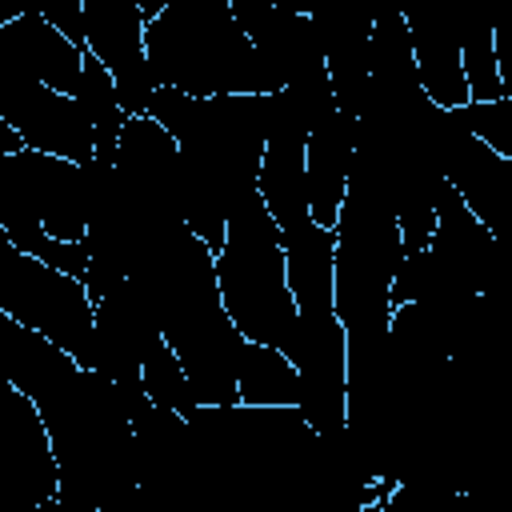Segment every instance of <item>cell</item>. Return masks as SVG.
Instances as JSON below:
<instances>
[{
	"label": "cell",
	"instance_id": "3",
	"mask_svg": "<svg viewBox=\"0 0 512 512\" xmlns=\"http://www.w3.org/2000/svg\"><path fill=\"white\" fill-rule=\"evenodd\" d=\"M0 316L40 332L68 356L88 360L96 336V300L84 280L48 268L20 248H12L0 232Z\"/></svg>",
	"mask_w": 512,
	"mask_h": 512
},
{
	"label": "cell",
	"instance_id": "12",
	"mask_svg": "<svg viewBox=\"0 0 512 512\" xmlns=\"http://www.w3.org/2000/svg\"><path fill=\"white\" fill-rule=\"evenodd\" d=\"M288 292L300 316H336V232L312 216L280 228Z\"/></svg>",
	"mask_w": 512,
	"mask_h": 512
},
{
	"label": "cell",
	"instance_id": "15",
	"mask_svg": "<svg viewBox=\"0 0 512 512\" xmlns=\"http://www.w3.org/2000/svg\"><path fill=\"white\" fill-rule=\"evenodd\" d=\"M144 396H148L156 408H168V412H176V416H184V420L200 408L196 388H192V380H188L180 356L168 348V340H164L156 352L144 356Z\"/></svg>",
	"mask_w": 512,
	"mask_h": 512
},
{
	"label": "cell",
	"instance_id": "9",
	"mask_svg": "<svg viewBox=\"0 0 512 512\" xmlns=\"http://www.w3.org/2000/svg\"><path fill=\"white\" fill-rule=\"evenodd\" d=\"M84 60L88 52L56 32L40 8H24L0 24V80H36L72 96Z\"/></svg>",
	"mask_w": 512,
	"mask_h": 512
},
{
	"label": "cell",
	"instance_id": "11",
	"mask_svg": "<svg viewBox=\"0 0 512 512\" xmlns=\"http://www.w3.org/2000/svg\"><path fill=\"white\" fill-rule=\"evenodd\" d=\"M0 372H4V384L24 392L32 404H44L60 396L84 368L76 356H68L40 332L0 316Z\"/></svg>",
	"mask_w": 512,
	"mask_h": 512
},
{
	"label": "cell",
	"instance_id": "4",
	"mask_svg": "<svg viewBox=\"0 0 512 512\" xmlns=\"http://www.w3.org/2000/svg\"><path fill=\"white\" fill-rule=\"evenodd\" d=\"M92 216L96 184L88 168L32 148L0 160V228L40 224L56 240L84 244Z\"/></svg>",
	"mask_w": 512,
	"mask_h": 512
},
{
	"label": "cell",
	"instance_id": "2",
	"mask_svg": "<svg viewBox=\"0 0 512 512\" xmlns=\"http://www.w3.org/2000/svg\"><path fill=\"white\" fill-rule=\"evenodd\" d=\"M216 284L224 312L248 344L284 348L292 340L300 308L288 292L280 224L272 220L260 192L228 220V236L216 252Z\"/></svg>",
	"mask_w": 512,
	"mask_h": 512
},
{
	"label": "cell",
	"instance_id": "7",
	"mask_svg": "<svg viewBox=\"0 0 512 512\" xmlns=\"http://www.w3.org/2000/svg\"><path fill=\"white\" fill-rule=\"evenodd\" d=\"M0 120L12 124L32 152H48L88 168L96 160V132L80 104L36 80H0Z\"/></svg>",
	"mask_w": 512,
	"mask_h": 512
},
{
	"label": "cell",
	"instance_id": "21",
	"mask_svg": "<svg viewBox=\"0 0 512 512\" xmlns=\"http://www.w3.org/2000/svg\"><path fill=\"white\" fill-rule=\"evenodd\" d=\"M496 64H500V80H504V92L512 96V16L496 24Z\"/></svg>",
	"mask_w": 512,
	"mask_h": 512
},
{
	"label": "cell",
	"instance_id": "19",
	"mask_svg": "<svg viewBox=\"0 0 512 512\" xmlns=\"http://www.w3.org/2000/svg\"><path fill=\"white\" fill-rule=\"evenodd\" d=\"M460 124L480 140L488 144L496 156L512 160V96L504 100H492V104H468L456 112Z\"/></svg>",
	"mask_w": 512,
	"mask_h": 512
},
{
	"label": "cell",
	"instance_id": "5",
	"mask_svg": "<svg viewBox=\"0 0 512 512\" xmlns=\"http://www.w3.org/2000/svg\"><path fill=\"white\" fill-rule=\"evenodd\" d=\"M300 372L296 412L316 436L348 432V332L336 316H300L280 348Z\"/></svg>",
	"mask_w": 512,
	"mask_h": 512
},
{
	"label": "cell",
	"instance_id": "17",
	"mask_svg": "<svg viewBox=\"0 0 512 512\" xmlns=\"http://www.w3.org/2000/svg\"><path fill=\"white\" fill-rule=\"evenodd\" d=\"M0 232H4V240H8L12 248H20L24 256H32V260H40V264H48V268H60V272H68V276H76V280L88 276V244L56 240V236H48L40 224H8V228H0Z\"/></svg>",
	"mask_w": 512,
	"mask_h": 512
},
{
	"label": "cell",
	"instance_id": "14",
	"mask_svg": "<svg viewBox=\"0 0 512 512\" xmlns=\"http://www.w3.org/2000/svg\"><path fill=\"white\" fill-rule=\"evenodd\" d=\"M236 400L248 408H296L300 404V372L272 344H248L240 356Z\"/></svg>",
	"mask_w": 512,
	"mask_h": 512
},
{
	"label": "cell",
	"instance_id": "18",
	"mask_svg": "<svg viewBox=\"0 0 512 512\" xmlns=\"http://www.w3.org/2000/svg\"><path fill=\"white\" fill-rule=\"evenodd\" d=\"M360 512H460V492L448 484H392Z\"/></svg>",
	"mask_w": 512,
	"mask_h": 512
},
{
	"label": "cell",
	"instance_id": "20",
	"mask_svg": "<svg viewBox=\"0 0 512 512\" xmlns=\"http://www.w3.org/2000/svg\"><path fill=\"white\" fill-rule=\"evenodd\" d=\"M44 12V20L56 28V32H64L72 44H80L84 48V0H64V4H44L40 8ZM88 52V48H84Z\"/></svg>",
	"mask_w": 512,
	"mask_h": 512
},
{
	"label": "cell",
	"instance_id": "10",
	"mask_svg": "<svg viewBox=\"0 0 512 512\" xmlns=\"http://www.w3.org/2000/svg\"><path fill=\"white\" fill-rule=\"evenodd\" d=\"M356 148H360V120L348 112L328 116L312 136H308V212L320 228L336 232L340 208L348 200L352 168H356Z\"/></svg>",
	"mask_w": 512,
	"mask_h": 512
},
{
	"label": "cell",
	"instance_id": "6",
	"mask_svg": "<svg viewBox=\"0 0 512 512\" xmlns=\"http://www.w3.org/2000/svg\"><path fill=\"white\" fill-rule=\"evenodd\" d=\"M148 20L136 0H84V48L116 80L128 116H148L156 72L148 60Z\"/></svg>",
	"mask_w": 512,
	"mask_h": 512
},
{
	"label": "cell",
	"instance_id": "8",
	"mask_svg": "<svg viewBox=\"0 0 512 512\" xmlns=\"http://www.w3.org/2000/svg\"><path fill=\"white\" fill-rule=\"evenodd\" d=\"M408 36H412V56H416V76L424 96L440 112H460L472 104L468 76H464V52L460 40L476 24H488L472 8H404Z\"/></svg>",
	"mask_w": 512,
	"mask_h": 512
},
{
	"label": "cell",
	"instance_id": "13",
	"mask_svg": "<svg viewBox=\"0 0 512 512\" xmlns=\"http://www.w3.org/2000/svg\"><path fill=\"white\" fill-rule=\"evenodd\" d=\"M308 136H268L260 164V196L280 228L308 220Z\"/></svg>",
	"mask_w": 512,
	"mask_h": 512
},
{
	"label": "cell",
	"instance_id": "16",
	"mask_svg": "<svg viewBox=\"0 0 512 512\" xmlns=\"http://www.w3.org/2000/svg\"><path fill=\"white\" fill-rule=\"evenodd\" d=\"M460 52H464V76H468L472 104L504 100L508 92H504L500 64H496V24H476L472 32H464Z\"/></svg>",
	"mask_w": 512,
	"mask_h": 512
},
{
	"label": "cell",
	"instance_id": "1",
	"mask_svg": "<svg viewBox=\"0 0 512 512\" xmlns=\"http://www.w3.org/2000/svg\"><path fill=\"white\" fill-rule=\"evenodd\" d=\"M144 36L160 88L196 100L276 92L228 0H168L164 12L148 20Z\"/></svg>",
	"mask_w": 512,
	"mask_h": 512
}]
</instances>
